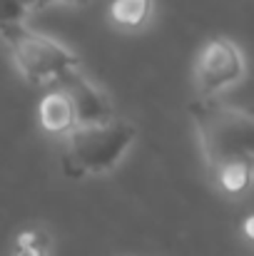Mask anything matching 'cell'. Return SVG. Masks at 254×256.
I'll list each match as a JSON object with an SVG mask.
<instances>
[{
	"label": "cell",
	"mask_w": 254,
	"mask_h": 256,
	"mask_svg": "<svg viewBox=\"0 0 254 256\" xmlns=\"http://www.w3.org/2000/svg\"><path fill=\"white\" fill-rule=\"evenodd\" d=\"M189 117L209 172L227 162H254V117L249 110L199 97L189 104Z\"/></svg>",
	"instance_id": "1"
},
{
	"label": "cell",
	"mask_w": 254,
	"mask_h": 256,
	"mask_svg": "<svg viewBox=\"0 0 254 256\" xmlns=\"http://www.w3.org/2000/svg\"><path fill=\"white\" fill-rule=\"evenodd\" d=\"M137 130L120 117H110L102 122L75 124L65 132L60 164L68 179H83L90 174H102L112 170L125 152L132 147Z\"/></svg>",
	"instance_id": "2"
},
{
	"label": "cell",
	"mask_w": 254,
	"mask_h": 256,
	"mask_svg": "<svg viewBox=\"0 0 254 256\" xmlns=\"http://www.w3.org/2000/svg\"><path fill=\"white\" fill-rule=\"evenodd\" d=\"M3 42L10 50V58L20 75L30 85H58L68 72L78 70V55L63 42L30 30L25 22L0 30Z\"/></svg>",
	"instance_id": "3"
},
{
	"label": "cell",
	"mask_w": 254,
	"mask_h": 256,
	"mask_svg": "<svg viewBox=\"0 0 254 256\" xmlns=\"http://www.w3.org/2000/svg\"><path fill=\"white\" fill-rule=\"evenodd\" d=\"M244 78V58L229 38H212L202 45L194 62V80L202 97H214Z\"/></svg>",
	"instance_id": "4"
},
{
	"label": "cell",
	"mask_w": 254,
	"mask_h": 256,
	"mask_svg": "<svg viewBox=\"0 0 254 256\" xmlns=\"http://www.w3.org/2000/svg\"><path fill=\"white\" fill-rule=\"evenodd\" d=\"M58 87L68 94L70 104H73V114H75V124H87V122H102L115 117L112 114V104L105 97V92L95 82H90L80 70L68 72Z\"/></svg>",
	"instance_id": "5"
},
{
	"label": "cell",
	"mask_w": 254,
	"mask_h": 256,
	"mask_svg": "<svg viewBox=\"0 0 254 256\" xmlns=\"http://www.w3.org/2000/svg\"><path fill=\"white\" fill-rule=\"evenodd\" d=\"M38 117H40V124L45 132L50 134H65L75 127V114H73V104L68 100V94L55 87L53 92H48L43 100H40V107H38Z\"/></svg>",
	"instance_id": "6"
},
{
	"label": "cell",
	"mask_w": 254,
	"mask_h": 256,
	"mask_svg": "<svg viewBox=\"0 0 254 256\" xmlns=\"http://www.w3.org/2000/svg\"><path fill=\"white\" fill-rule=\"evenodd\" d=\"M152 12V0H112L110 18L125 30H137L147 22Z\"/></svg>",
	"instance_id": "7"
},
{
	"label": "cell",
	"mask_w": 254,
	"mask_h": 256,
	"mask_svg": "<svg viewBox=\"0 0 254 256\" xmlns=\"http://www.w3.org/2000/svg\"><path fill=\"white\" fill-rule=\"evenodd\" d=\"M214 182L227 196H239L249 189L252 182V162H227L217 172H212Z\"/></svg>",
	"instance_id": "8"
},
{
	"label": "cell",
	"mask_w": 254,
	"mask_h": 256,
	"mask_svg": "<svg viewBox=\"0 0 254 256\" xmlns=\"http://www.w3.org/2000/svg\"><path fill=\"white\" fill-rule=\"evenodd\" d=\"M50 239L43 229H25L15 236L10 256H48Z\"/></svg>",
	"instance_id": "9"
},
{
	"label": "cell",
	"mask_w": 254,
	"mask_h": 256,
	"mask_svg": "<svg viewBox=\"0 0 254 256\" xmlns=\"http://www.w3.org/2000/svg\"><path fill=\"white\" fill-rule=\"evenodd\" d=\"M25 18H28V10L20 2H15V0H0V30L13 28V25H20V22H25Z\"/></svg>",
	"instance_id": "10"
},
{
	"label": "cell",
	"mask_w": 254,
	"mask_h": 256,
	"mask_svg": "<svg viewBox=\"0 0 254 256\" xmlns=\"http://www.w3.org/2000/svg\"><path fill=\"white\" fill-rule=\"evenodd\" d=\"M58 2H85V0H38V8H48V5H58Z\"/></svg>",
	"instance_id": "11"
},
{
	"label": "cell",
	"mask_w": 254,
	"mask_h": 256,
	"mask_svg": "<svg viewBox=\"0 0 254 256\" xmlns=\"http://www.w3.org/2000/svg\"><path fill=\"white\" fill-rule=\"evenodd\" d=\"M15 2H20L28 12H33V10H38V0H15Z\"/></svg>",
	"instance_id": "12"
},
{
	"label": "cell",
	"mask_w": 254,
	"mask_h": 256,
	"mask_svg": "<svg viewBox=\"0 0 254 256\" xmlns=\"http://www.w3.org/2000/svg\"><path fill=\"white\" fill-rule=\"evenodd\" d=\"M244 234H247V239H252V216L244 219Z\"/></svg>",
	"instance_id": "13"
}]
</instances>
